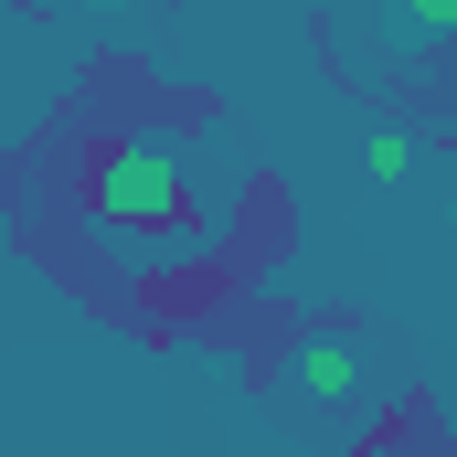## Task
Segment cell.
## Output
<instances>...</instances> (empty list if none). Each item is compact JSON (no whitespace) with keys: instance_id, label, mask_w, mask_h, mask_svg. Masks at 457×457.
<instances>
[{"instance_id":"7a4b0ae2","label":"cell","mask_w":457,"mask_h":457,"mask_svg":"<svg viewBox=\"0 0 457 457\" xmlns=\"http://www.w3.org/2000/svg\"><path fill=\"white\" fill-rule=\"evenodd\" d=\"M266 394L287 404V415H309V426H341V436H361L372 415H383V394H394V372H383V351H372V330H287L277 341V361H266Z\"/></svg>"},{"instance_id":"6da1fadb","label":"cell","mask_w":457,"mask_h":457,"mask_svg":"<svg viewBox=\"0 0 457 457\" xmlns=\"http://www.w3.org/2000/svg\"><path fill=\"white\" fill-rule=\"evenodd\" d=\"M75 203H86L107 234H149V245H170V255L213 245V203H203V181H192L181 149L149 138V128H107V138L75 149Z\"/></svg>"},{"instance_id":"3957f363","label":"cell","mask_w":457,"mask_h":457,"mask_svg":"<svg viewBox=\"0 0 457 457\" xmlns=\"http://www.w3.org/2000/svg\"><path fill=\"white\" fill-rule=\"evenodd\" d=\"M372 181H415V138L383 128V138H372Z\"/></svg>"},{"instance_id":"277c9868","label":"cell","mask_w":457,"mask_h":457,"mask_svg":"<svg viewBox=\"0 0 457 457\" xmlns=\"http://www.w3.org/2000/svg\"><path fill=\"white\" fill-rule=\"evenodd\" d=\"M54 11H96V21H117V11H138V0H54Z\"/></svg>"}]
</instances>
